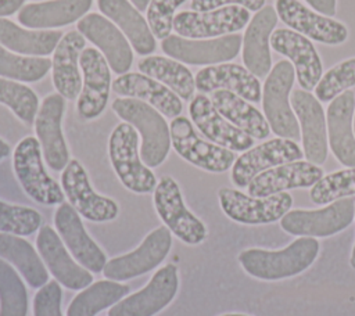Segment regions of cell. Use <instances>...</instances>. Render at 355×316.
<instances>
[{"label":"cell","instance_id":"3","mask_svg":"<svg viewBox=\"0 0 355 316\" xmlns=\"http://www.w3.org/2000/svg\"><path fill=\"white\" fill-rule=\"evenodd\" d=\"M108 157L111 166L125 188L135 194L154 191L158 180L140 158L139 133L126 123H118L108 139Z\"/></svg>","mask_w":355,"mask_h":316},{"label":"cell","instance_id":"27","mask_svg":"<svg viewBox=\"0 0 355 316\" xmlns=\"http://www.w3.org/2000/svg\"><path fill=\"white\" fill-rule=\"evenodd\" d=\"M355 93L345 90L333 98L326 111L327 141L336 159L347 166H355Z\"/></svg>","mask_w":355,"mask_h":316},{"label":"cell","instance_id":"2","mask_svg":"<svg viewBox=\"0 0 355 316\" xmlns=\"http://www.w3.org/2000/svg\"><path fill=\"white\" fill-rule=\"evenodd\" d=\"M112 111L140 134V158L148 168L159 166L171 150V129L164 115L153 105L132 97L115 98Z\"/></svg>","mask_w":355,"mask_h":316},{"label":"cell","instance_id":"5","mask_svg":"<svg viewBox=\"0 0 355 316\" xmlns=\"http://www.w3.org/2000/svg\"><path fill=\"white\" fill-rule=\"evenodd\" d=\"M12 168L22 190L35 202L53 207L65 200L61 184L46 170L40 143L33 136H26L18 141L12 152Z\"/></svg>","mask_w":355,"mask_h":316},{"label":"cell","instance_id":"22","mask_svg":"<svg viewBox=\"0 0 355 316\" xmlns=\"http://www.w3.org/2000/svg\"><path fill=\"white\" fill-rule=\"evenodd\" d=\"M78 30L90 40L105 57L111 71L118 75L129 72L133 62V50L121 29L107 17L90 12L76 22Z\"/></svg>","mask_w":355,"mask_h":316},{"label":"cell","instance_id":"4","mask_svg":"<svg viewBox=\"0 0 355 316\" xmlns=\"http://www.w3.org/2000/svg\"><path fill=\"white\" fill-rule=\"evenodd\" d=\"M295 71L288 60L277 61L262 86V109L270 132L276 137L298 140L301 136L298 119L291 108L288 96L294 86Z\"/></svg>","mask_w":355,"mask_h":316},{"label":"cell","instance_id":"17","mask_svg":"<svg viewBox=\"0 0 355 316\" xmlns=\"http://www.w3.org/2000/svg\"><path fill=\"white\" fill-rule=\"evenodd\" d=\"M79 65L83 73V83L76 101V111L83 121H93L107 107L112 87L111 68L105 57L94 47H86L82 51Z\"/></svg>","mask_w":355,"mask_h":316},{"label":"cell","instance_id":"32","mask_svg":"<svg viewBox=\"0 0 355 316\" xmlns=\"http://www.w3.org/2000/svg\"><path fill=\"white\" fill-rule=\"evenodd\" d=\"M97 7L104 17L121 29L136 53L140 55L154 53L157 47L155 36L147 19L129 0H97Z\"/></svg>","mask_w":355,"mask_h":316},{"label":"cell","instance_id":"18","mask_svg":"<svg viewBox=\"0 0 355 316\" xmlns=\"http://www.w3.org/2000/svg\"><path fill=\"white\" fill-rule=\"evenodd\" d=\"M36 249L49 273L65 288L80 291L93 283V274L75 261L57 230L42 225L36 236Z\"/></svg>","mask_w":355,"mask_h":316},{"label":"cell","instance_id":"40","mask_svg":"<svg viewBox=\"0 0 355 316\" xmlns=\"http://www.w3.org/2000/svg\"><path fill=\"white\" fill-rule=\"evenodd\" d=\"M0 104L7 105L24 123H35L39 111V98L26 85L0 78Z\"/></svg>","mask_w":355,"mask_h":316},{"label":"cell","instance_id":"10","mask_svg":"<svg viewBox=\"0 0 355 316\" xmlns=\"http://www.w3.org/2000/svg\"><path fill=\"white\" fill-rule=\"evenodd\" d=\"M172 248V233L168 227L159 226L151 230L143 241L130 252L114 256L107 261L103 274L115 281H128L158 267Z\"/></svg>","mask_w":355,"mask_h":316},{"label":"cell","instance_id":"47","mask_svg":"<svg viewBox=\"0 0 355 316\" xmlns=\"http://www.w3.org/2000/svg\"><path fill=\"white\" fill-rule=\"evenodd\" d=\"M308 6H311L315 11L326 15L334 17L337 11V0H304Z\"/></svg>","mask_w":355,"mask_h":316},{"label":"cell","instance_id":"20","mask_svg":"<svg viewBox=\"0 0 355 316\" xmlns=\"http://www.w3.org/2000/svg\"><path fill=\"white\" fill-rule=\"evenodd\" d=\"M291 108L301 128L302 152L306 161L322 165L327 158V125L320 101L304 89H295L290 96Z\"/></svg>","mask_w":355,"mask_h":316},{"label":"cell","instance_id":"41","mask_svg":"<svg viewBox=\"0 0 355 316\" xmlns=\"http://www.w3.org/2000/svg\"><path fill=\"white\" fill-rule=\"evenodd\" d=\"M352 195H355V166L324 175L309 191L311 201L316 205H326Z\"/></svg>","mask_w":355,"mask_h":316},{"label":"cell","instance_id":"21","mask_svg":"<svg viewBox=\"0 0 355 316\" xmlns=\"http://www.w3.org/2000/svg\"><path fill=\"white\" fill-rule=\"evenodd\" d=\"M54 227L62 243L78 263L92 273H101L107 255L90 237L82 222V216L69 202H62L54 212Z\"/></svg>","mask_w":355,"mask_h":316},{"label":"cell","instance_id":"12","mask_svg":"<svg viewBox=\"0 0 355 316\" xmlns=\"http://www.w3.org/2000/svg\"><path fill=\"white\" fill-rule=\"evenodd\" d=\"M61 188L75 211L90 222H111L119 215L118 202L94 191L86 169L75 158L61 172Z\"/></svg>","mask_w":355,"mask_h":316},{"label":"cell","instance_id":"36","mask_svg":"<svg viewBox=\"0 0 355 316\" xmlns=\"http://www.w3.org/2000/svg\"><path fill=\"white\" fill-rule=\"evenodd\" d=\"M129 291L128 284L110 279L97 280L72 298L65 316H96L98 312L118 304Z\"/></svg>","mask_w":355,"mask_h":316},{"label":"cell","instance_id":"16","mask_svg":"<svg viewBox=\"0 0 355 316\" xmlns=\"http://www.w3.org/2000/svg\"><path fill=\"white\" fill-rule=\"evenodd\" d=\"M64 112L65 98L50 93L43 98L33 123L43 159L54 172L64 170L69 162V150L62 133Z\"/></svg>","mask_w":355,"mask_h":316},{"label":"cell","instance_id":"28","mask_svg":"<svg viewBox=\"0 0 355 316\" xmlns=\"http://www.w3.org/2000/svg\"><path fill=\"white\" fill-rule=\"evenodd\" d=\"M194 79L196 89L202 94L222 89L233 91L250 103L257 104L262 100V86L259 79L245 67L239 64L222 62L208 65L200 69Z\"/></svg>","mask_w":355,"mask_h":316},{"label":"cell","instance_id":"38","mask_svg":"<svg viewBox=\"0 0 355 316\" xmlns=\"http://www.w3.org/2000/svg\"><path fill=\"white\" fill-rule=\"evenodd\" d=\"M28 291L18 270L0 258V316H26Z\"/></svg>","mask_w":355,"mask_h":316},{"label":"cell","instance_id":"13","mask_svg":"<svg viewBox=\"0 0 355 316\" xmlns=\"http://www.w3.org/2000/svg\"><path fill=\"white\" fill-rule=\"evenodd\" d=\"M275 10L279 19L288 28L305 37L327 44L340 46L348 39V28L333 17H326L300 0H276Z\"/></svg>","mask_w":355,"mask_h":316},{"label":"cell","instance_id":"44","mask_svg":"<svg viewBox=\"0 0 355 316\" xmlns=\"http://www.w3.org/2000/svg\"><path fill=\"white\" fill-rule=\"evenodd\" d=\"M187 0H151L146 10V19L155 39H165L173 28L175 11Z\"/></svg>","mask_w":355,"mask_h":316},{"label":"cell","instance_id":"31","mask_svg":"<svg viewBox=\"0 0 355 316\" xmlns=\"http://www.w3.org/2000/svg\"><path fill=\"white\" fill-rule=\"evenodd\" d=\"M93 0H46L28 3L18 11V22L29 29L62 28L87 14Z\"/></svg>","mask_w":355,"mask_h":316},{"label":"cell","instance_id":"8","mask_svg":"<svg viewBox=\"0 0 355 316\" xmlns=\"http://www.w3.org/2000/svg\"><path fill=\"white\" fill-rule=\"evenodd\" d=\"M169 129L173 150L189 164L211 173H223L233 166L234 151L201 139L189 118L182 115L173 118Z\"/></svg>","mask_w":355,"mask_h":316},{"label":"cell","instance_id":"53","mask_svg":"<svg viewBox=\"0 0 355 316\" xmlns=\"http://www.w3.org/2000/svg\"><path fill=\"white\" fill-rule=\"evenodd\" d=\"M354 133H355V114H354Z\"/></svg>","mask_w":355,"mask_h":316},{"label":"cell","instance_id":"26","mask_svg":"<svg viewBox=\"0 0 355 316\" xmlns=\"http://www.w3.org/2000/svg\"><path fill=\"white\" fill-rule=\"evenodd\" d=\"M324 176L323 169L309 161H293L257 175L247 191L252 197H268L291 188H308Z\"/></svg>","mask_w":355,"mask_h":316},{"label":"cell","instance_id":"11","mask_svg":"<svg viewBox=\"0 0 355 316\" xmlns=\"http://www.w3.org/2000/svg\"><path fill=\"white\" fill-rule=\"evenodd\" d=\"M178 291L179 270L176 265L166 263L151 276L143 288L111 306L108 316H155L176 298Z\"/></svg>","mask_w":355,"mask_h":316},{"label":"cell","instance_id":"25","mask_svg":"<svg viewBox=\"0 0 355 316\" xmlns=\"http://www.w3.org/2000/svg\"><path fill=\"white\" fill-rule=\"evenodd\" d=\"M277 12L273 6H263L250 19L241 44L244 67L259 78H266L272 69L270 35L277 25Z\"/></svg>","mask_w":355,"mask_h":316},{"label":"cell","instance_id":"15","mask_svg":"<svg viewBox=\"0 0 355 316\" xmlns=\"http://www.w3.org/2000/svg\"><path fill=\"white\" fill-rule=\"evenodd\" d=\"M251 14L241 6H226L209 11H180L175 14L173 30L187 39H214L241 30Z\"/></svg>","mask_w":355,"mask_h":316},{"label":"cell","instance_id":"19","mask_svg":"<svg viewBox=\"0 0 355 316\" xmlns=\"http://www.w3.org/2000/svg\"><path fill=\"white\" fill-rule=\"evenodd\" d=\"M302 157V148L294 140L283 137L270 139L251 147L236 158L232 166L230 180L236 187H247L261 172L282 164L300 161Z\"/></svg>","mask_w":355,"mask_h":316},{"label":"cell","instance_id":"52","mask_svg":"<svg viewBox=\"0 0 355 316\" xmlns=\"http://www.w3.org/2000/svg\"><path fill=\"white\" fill-rule=\"evenodd\" d=\"M219 316H250V315H245V313H223V315H219Z\"/></svg>","mask_w":355,"mask_h":316},{"label":"cell","instance_id":"49","mask_svg":"<svg viewBox=\"0 0 355 316\" xmlns=\"http://www.w3.org/2000/svg\"><path fill=\"white\" fill-rule=\"evenodd\" d=\"M10 144L7 141H4L3 139H0V161H3L4 158H7L10 155Z\"/></svg>","mask_w":355,"mask_h":316},{"label":"cell","instance_id":"39","mask_svg":"<svg viewBox=\"0 0 355 316\" xmlns=\"http://www.w3.org/2000/svg\"><path fill=\"white\" fill-rule=\"evenodd\" d=\"M51 68V61L46 57H31L12 54L0 44V76L17 82H37L43 79Z\"/></svg>","mask_w":355,"mask_h":316},{"label":"cell","instance_id":"1","mask_svg":"<svg viewBox=\"0 0 355 316\" xmlns=\"http://www.w3.org/2000/svg\"><path fill=\"white\" fill-rule=\"evenodd\" d=\"M319 241L313 237L295 238L287 247L272 251L247 248L239 254V263L247 274L258 280L276 281L305 272L319 255Z\"/></svg>","mask_w":355,"mask_h":316},{"label":"cell","instance_id":"6","mask_svg":"<svg viewBox=\"0 0 355 316\" xmlns=\"http://www.w3.org/2000/svg\"><path fill=\"white\" fill-rule=\"evenodd\" d=\"M153 202L164 226L182 243L198 245L205 241L208 236L207 226L186 207L182 190L173 177L162 176L158 180Z\"/></svg>","mask_w":355,"mask_h":316},{"label":"cell","instance_id":"37","mask_svg":"<svg viewBox=\"0 0 355 316\" xmlns=\"http://www.w3.org/2000/svg\"><path fill=\"white\" fill-rule=\"evenodd\" d=\"M139 71L161 82L182 100H191L196 91V79L182 62L162 55H147L139 61Z\"/></svg>","mask_w":355,"mask_h":316},{"label":"cell","instance_id":"46","mask_svg":"<svg viewBox=\"0 0 355 316\" xmlns=\"http://www.w3.org/2000/svg\"><path fill=\"white\" fill-rule=\"evenodd\" d=\"M266 0H191L190 7L193 11H209L226 6H241L248 11H259Z\"/></svg>","mask_w":355,"mask_h":316},{"label":"cell","instance_id":"42","mask_svg":"<svg viewBox=\"0 0 355 316\" xmlns=\"http://www.w3.org/2000/svg\"><path fill=\"white\" fill-rule=\"evenodd\" d=\"M42 223L43 218L36 209L0 200V233L26 237L39 231Z\"/></svg>","mask_w":355,"mask_h":316},{"label":"cell","instance_id":"23","mask_svg":"<svg viewBox=\"0 0 355 316\" xmlns=\"http://www.w3.org/2000/svg\"><path fill=\"white\" fill-rule=\"evenodd\" d=\"M189 115L193 125L211 143L239 152H244L254 147L255 139L223 118L212 104L211 98L202 93L194 94L190 100Z\"/></svg>","mask_w":355,"mask_h":316},{"label":"cell","instance_id":"33","mask_svg":"<svg viewBox=\"0 0 355 316\" xmlns=\"http://www.w3.org/2000/svg\"><path fill=\"white\" fill-rule=\"evenodd\" d=\"M211 101L223 118L252 139L263 140L269 136L270 128L265 115L243 97L220 89L212 91Z\"/></svg>","mask_w":355,"mask_h":316},{"label":"cell","instance_id":"43","mask_svg":"<svg viewBox=\"0 0 355 316\" xmlns=\"http://www.w3.org/2000/svg\"><path fill=\"white\" fill-rule=\"evenodd\" d=\"M352 86H355V57L343 60L326 71L313 90L320 103H330Z\"/></svg>","mask_w":355,"mask_h":316},{"label":"cell","instance_id":"9","mask_svg":"<svg viewBox=\"0 0 355 316\" xmlns=\"http://www.w3.org/2000/svg\"><path fill=\"white\" fill-rule=\"evenodd\" d=\"M222 212L241 225H269L280 220L293 207V197L287 191L268 197H252L240 190L222 187L218 191Z\"/></svg>","mask_w":355,"mask_h":316},{"label":"cell","instance_id":"7","mask_svg":"<svg viewBox=\"0 0 355 316\" xmlns=\"http://www.w3.org/2000/svg\"><path fill=\"white\" fill-rule=\"evenodd\" d=\"M355 216V198L345 197L320 209H294L280 219V227L298 237H330L345 230Z\"/></svg>","mask_w":355,"mask_h":316},{"label":"cell","instance_id":"35","mask_svg":"<svg viewBox=\"0 0 355 316\" xmlns=\"http://www.w3.org/2000/svg\"><path fill=\"white\" fill-rule=\"evenodd\" d=\"M62 36L60 30L21 28L10 19L0 18V44L18 54L47 55L55 50Z\"/></svg>","mask_w":355,"mask_h":316},{"label":"cell","instance_id":"50","mask_svg":"<svg viewBox=\"0 0 355 316\" xmlns=\"http://www.w3.org/2000/svg\"><path fill=\"white\" fill-rule=\"evenodd\" d=\"M139 11H146L151 0H129Z\"/></svg>","mask_w":355,"mask_h":316},{"label":"cell","instance_id":"51","mask_svg":"<svg viewBox=\"0 0 355 316\" xmlns=\"http://www.w3.org/2000/svg\"><path fill=\"white\" fill-rule=\"evenodd\" d=\"M349 263H351V266L355 269V244H354V247H352V252H351V258H349Z\"/></svg>","mask_w":355,"mask_h":316},{"label":"cell","instance_id":"45","mask_svg":"<svg viewBox=\"0 0 355 316\" xmlns=\"http://www.w3.org/2000/svg\"><path fill=\"white\" fill-rule=\"evenodd\" d=\"M62 290L57 280H50L33 297V316H64L61 310Z\"/></svg>","mask_w":355,"mask_h":316},{"label":"cell","instance_id":"14","mask_svg":"<svg viewBox=\"0 0 355 316\" xmlns=\"http://www.w3.org/2000/svg\"><path fill=\"white\" fill-rule=\"evenodd\" d=\"M243 36L230 33L214 39H187L169 35L161 43L162 51L171 58L190 65H216L237 57Z\"/></svg>","mask_w":355,"mask_h":316},{"label":"cell","instance_id":"30","mask_svg":"<svg viewBox=\"0 0 355 316\" xmlns=\"http://www.w3.org/2000/svg\"><path fill=\"white\" fill-rule=\"evenodd\" d=\"M112 90L123 97L141 100L171 119L183 111L182 98L161 82L141 72H126L112 82Z\"/></svg>","mask_w":355,"mask_h":316},{"label":"cell","instance_id":"29","mask_svg":"<svg viewBox=\"0 0 355 316\" xmlns=\"http://www.w3.org/2000/svg\"><path fill=\"white\" fill-rule=\"evenodd\" d=\"M86 39L79 30L67 32L60 40L51 58V79L58 94L65 100L79 97L82 75L79 58L86 49Z\"/></svg>","mask_w":355,"mask_h":316},{"label":"cell","instance_id":"24","mask_svg":"<svg viewBox=\"0 0 355 316\" xmlns=\"http://www.w3.org/2000/svg\"><path fill=\"white\" fill-rule=\"evenodd\" d=\"M270 47L293 64L301 89H315L322 78L323 64L311 39L293 29L277 28L270 35Z\"/></svg>","mask_w":355,"mask_h":316},{"label":"cell","instance_id":"48","mask_svg":"<svg viewBox=\"0 0 355 316\" xmlns=\"http://www.w3.org/2000/svg\"><path fill=\"white\" fill-rule=\"evenodd\" d=\"M26 0H0V18L8 17L19 11Z\"/></svg>","mask_w":355,"mask_h":316},{"label":"cell","instance_id":"34","mask_svg":"<svg viewBox=\"0 0 355 316\" xmlns=\"http://www.w3.org/2000/svg\"><path fill=\"white\" fill-rule=\"evenodd\" d=\"M0 258L12 265L31 288L49 283V270L37 249L24 237L0 233Z\"/></svg>","mask_w":355,"mask_h":316}]
</instances>
